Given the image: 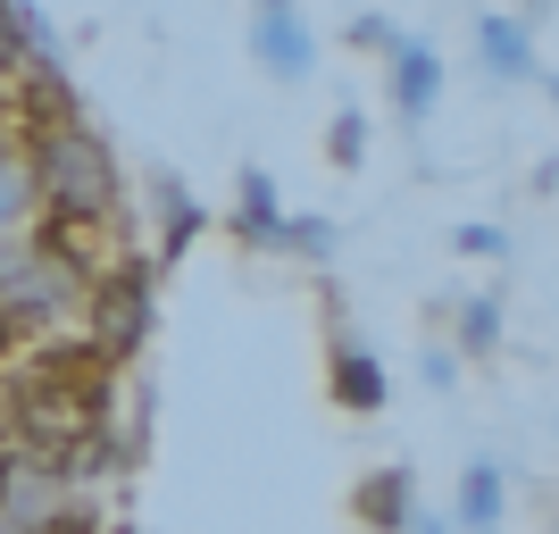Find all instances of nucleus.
<instances>
[{
    "instance_id": "nucleus-21",
    "label": "nucleus",
    "mask_w": 559,
    "mask_h": 534,
    "mask_svg": "<svg viewBox=\"0 0 559 534\" xmlns=\"http://www.w3.org/2000/svg\"><path fill=\"white\" fill-rule=\"evenodd\" d=\"M401 534H451V518H409Z\"/></svg>"
},
{
    "instance_id": "nucleus-4",
    "label": "nucleus",
    "mask_w": 559,
    "mask_h": 534,
    "mask_svg": "<svg viewBox=\"0 0 559 534\" xmlns=\"http://www.w3.org/2000/svg\"><path fill=\"white\" fill-rule=\"evenodd\" d=\"M75 467L50 460V451H25V442H0V518H17V526H43L75 501Z\"/></svg>"
},
{
    "instance_id": "nucleus-11",
    "label": "nucleus",
    "mask_w": 559,
    "mask_h": 534,
    "mask_svg": "<svg viewBox=\"0 0 559 534\" xmlns=\"http://www.w3.org/2000/svg\"><path fill=\"white\" fill-rule=\"evenodd\" d=\"M226 234L242 242V251H267V259H276V234H284V192H276V176H267V167H242V176H234Z\"/></svg>"
},
{
    "instance_id": "nucleus-23",
    "label": "nucleus",
    "mask_w": 559,
    "mask_h": 534,
    "mask_svg": "<svg viewBox=\"0 0 559 534\" xmlns=\"http://www.w3.org/2000/svg\"><path fill=\"white\" fill-rule=\"evenodd\" d=\"M9 75H17V59H9V50H0V84H9Z\"/></svg>"
},
{
    "instance_id": "nucleus-25",
    "label": "nucleus",
    "mask_w": 559,
    "mask_h": 534,
    "mask_svg": "<svg viewBox=\"0 0 559 534\" xmlns=\"http://www.w3.org/2000/svg\"><path fill=\"white\" fill-rule=\"evenodd\" d=\"M485 534H510V526H485Z\"/></svg>"
},
{
    "instance_id": "nucleus-2",
    "label": "nucleus",
    "mask_w": 559,
    "mask_h": 534,
    "mask_svg": "<svg viewBox=\"0 0 559 534\" xmlns=\"http://www.w3.org/2000/svg\"><path fill=\"white\" fill-rule=\"evenodd\" d=\"M34 167V201H43V226H75L100 234V242H126L134 226V201H126V167H117V142L100 134L84 109L50 117L34 134H9Z\"/></svg>"
},
{
    "instance_id": "nucleus-19",
    "label": "nucleus",
    "mask_w": 559,
    "mask_h": 534,
    "mask_svg": "<svg viewBox=\"0 0 559 534\" xmlns=\"http://www.w3.org/2000/svg\"><path fill=\"white\" fill-rule=\"evenodd\" d=\"M418 376H426V393H460V359H451V343H426Z\"/></svg>"
},
{
    "instance_id": "nucleus-7",
    "label": "nucleus",
    "mask_w": 559,
    "mask_h": 534,
    "mask_svg": "<svg viewBox=\"0 0 559 534\" xmlns=\"http://www.w3.org/2000/svg\"><path fill=\"white\" fill-rule=\"evenodd\" d=\"M326 401L343 418H376V410H393V368L359 334H334L326 343Z\"/></svg>"
},
{
    "instance_id": "nucleus-26",
    "label": "nucleus",
    "mask_w": 559,
    "mask_h": 534,
    "mask_svg": "<svg viewBox=\"0 0 559 534\" xmlns=\"http://www.w3.org/2000/svg\"><path fill=\"white\" fill-rule=\"evenodd\" d=\"M0 142H9V126H0Z\"/></svg>"
},
{
    "instance_id": "nucleus-3",
    "label": "nucleus",
    "mask_w": 559,
    "mask_h": 534,
    "mask_svg": "<svg viewBox=\"0 0 559 534\" xmlns=\"http://www.w3.org/2000/svg\"><path fill=\"white\" fill-rule=\"evenodd\" d=\"M151 309H159V268L142 251H126L117 242L109 251V268L93 276V293H84V318H75V334L109 359L117 376L142 359V343H151Z\"/></svg>"
},
{
    "instance_id": "nucleus-17",
    "label": "nucleus",
    "mask_w": 559,
    "mask_h": 534,
    "mask_svg": "<svg viewBox=\"0 0 559 534\" xmlns=\"http://www.w3.org/2000/svg\"><path fill=\"white\" fill-rule=\"evenodd\" d=\"M343 43H350V50H368V59H384V50L401 43V25L384 17V9H359V17L343 25Z\"/></svg>"
},
{
    "instance_id": "nucleus-6",
    "label": "nucleus",
    "mask_w": 559,
    "mask_h": 534,
    "mask_svg": "<svg viewBox=\"0 0 559 534\" xmlns=\"http://www.w3.org/2000/svg\"><path fill=\"white\" fill-rule=\"evenodd\" d=\"M151 217H159V242H151V268H185L192 259V242L217 226V210H201V192L176 176V167H151Z\"/></svg>"
},
{
    "instance_id": "nucleus-20",
    "label": "nucleus",
    "mask_w": 559,
    "mask_h": 534,
    "mask_svg": "<svg viewBox=\"0 0 559 534\" xmlns=\"http://www.w3.org/2000/svg\"><path fill=\"white\" fill-rule=\"evenodd\" d=\"M526 192H535V201H551V192H559V159H535V176H526Z\"/></svg>"
},
{
    "instance_id": "nucleus-1",
    "label": "nucleus",
    "mask_w": 559,
    "mask_h": 534,
    "mask_svg": "<svg viewBox=\"0 0 559 534\" xmlns=\"http://www.w3.org/2000/svg\"><path fill=\"white\" fill-rule=\"evenodd\" d=\"M109 401H117L109 359H100L84 334H43V343H25L17 359L0 368V442L75 460V451L109 426Z\"/></svg>"
},
{
    "instance_id": "nucleus-5",
    "label": "nucleus",
    "mask_w": 559,
    "mask_h": 534,
    "mask_svg": "<svg viewBox=\"0 0 559 534\" xmlns=\"http://www.w3.org/2000/svg\"><path fill=\"white\" fill-rule=\"evenodd\" d=\"M251 59L267 84H301L318 68V25L301 17V0H259L251 9Z\"/></svg>"
},
{
    "instance_id": "nucleus-24",
    "label": "nucleus",
    "mask_w": 559,
    "mask_h": 534,
    "mask_svg": "<svg viewBox=\"0 0 559 534\" xmlns=\"http://www.w3.org/2000/svg\"><path fill=\"white\" fill-rule=\"evenodd\" d=\"M0 534H34V526H17V518H0Z\"/></svg>"
},
{
    "instance_id": "nucleus-10",
    "label": "nucleus",
    "mask_w": 559,
    "mask_h": 534,
    "mask_svg": "<svg viewBox=\"0 0 559 534\" xmlns=\"http://www.w3.org/2000/svg\"><path fill=\"white\" fill-rule=\"evenodd\" d=\"M476 59H485L492 84H543V43H535V25H518L510 9L476 17Z\"/></svg>"
},
{
    "instance_id": "nucleus-14",
    "label": "nucleus",
    "mask_w": 559,
    "mask_h": 534,
    "mask_svg": "<svg viewBox=\"0 0 559 534\" xmlns=\"http://www.w3.org/2000/svg\"><path fill=\"white\" fill-rule=\"evenodd\" d=\"M34 217H43V201H34V167H25L17 142H0V242H25Z\"/></svg>"
},
{
    "instance_id": "nucleus-13",
    "label": "nucleus",
    "mask_w": 559,
    "mask_h": 534,
    "mask_svg": "<svg viewBox=\"0 0 559 534\" xmlns=\"http://www.w3.org/2000/svg\"><path fill=\"white\" fill-rule=\"evenodd\" d=\"M451 343H460V359H492V351L510 343V301H501V284L451 301Z\"/></svg>"
},
{
    "instance_id": "nucleus-22",
    "label": "nucleus",
    "mask_w": 559,
    "mask_h": 534,
    "mask_svg": "<svg viewBox=\"0 0 559 534\" xmlns=\"http://www.w3.org/2000/svg\"><path fill=\"white\" fill-rule=\"evenodd\" d=\"M551 17V0H526V9H518V25H543Z\"/></svg>"
},
{
    "instance_id": "nucleus-12",
    "label": "nucleus",
    "mask_w": 559,
    "mask_h": 534,
    "mask_svg": "<svg viewBox=\"0 0 559 534\" xmlns=\"http://www.w3.org/2000/svg\"><path fill=\"white\" fill-rule=\"evenodd\" d=\"M510 518V467L501 460H467L460 493H451V534H485Z\"/></svg>"
},
{
    "instance_id": "nucleus-18",
    "label": "nucleus",
    "mask_w": 559,
    "mask_h": 534,
    "mask_svg": "<svg viewBox=\"0 0 559 534\" xmlns=\"http://www.w3.org/2000/svg\"><path fill=\"white\" fill-rule=\"evenodd\" d=\"M451 251H460V259H510V234L476 217V226H451Z\"/></svg>"
},
{
    "instance_id": "nucleus-9",
    "label": "nucleus",
    "mask_w": 559,
    "mask_h": 534,
    "mask_svg": "<svg viewBox=\"0 0 559 534\" xmlns=\"http://www.w3.org/2000/svg\"><path fill=\"white\" fill-rule=\"evenodd\" d=\"M384 84H393V117L401 126H426V117L443 109V50L418 43V34H401L384 50Z\"/></svg>"
},
{
    "instance_id": "nucleus-8",
    "label": "nucleus",
    "mask_w": 559,
    "mask_h": 534,
    "mask_svg": "<svg viewBox=\"0 0 559 534\" xmlns=\"http://www.w3.org/2000/svg\"><path fill=\"white\" fill-rule=\"evenodd\" d=\"M343 518L359 534H401L409 518H418V467H368V476H350L343 493Z\"/></svg>"
},
{
    "instance_id": "nucleus-15",
    "label": "nucleus",
    "mask_w": 559,
    "mask_h": 534,
    "mask_svg": "<svg viewBox=\"0 0 559 534\" xmlns=\"http://www.w3.org/2000/svg\"><path fill=\"white\" fill-rule=\"evenodd\" d=\"M334 242H343V226H334L326 210H284V234H276V259H301V268H326Z\"/></svg>"
},
{
    "instance_id": "nucleus-16",
    "label": "nucleus",
    "mask_w": 559,
    "mask_h": 534,
    "mask_svg": "<svg viewBox=\"0 0 559 534\" xmlns=\"http://www.w3.org/2000/svg\"><path fill=\"white\" fill-rule=\"evenodd\" d=\"M326 159L343 167V176H359V167H368V109H334V126H326Z\"/></svg>"
}]
</instances>
